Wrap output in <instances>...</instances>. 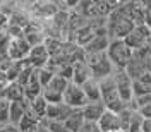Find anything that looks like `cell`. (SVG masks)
Returning a JSON list of instances; mask_svg holds the SVG:
<instances>
[{
	"mask_svg": "<svg viewBox=\"0 0 151 132\" xmlns=\"http://www.w3.org/2000/svg\"><path fill=\"white\" fill-rule=\"evenodd\" d=\"M100 91H101V103L106 106V110L120 113L122 110H125V108L129 106V105H125L122 100H120L113 75L106 77L103 81H100Z\"/></svg>",
	"mask_w": 151,
	"mask_h": 132,
	"instance_id": "6da1fadb",
	"label": "cell"
},
{
	"mask_svg": "<svg viewBox=\"0 0 151 132\" xmlns=\"http://www.w3.org/2000/svg\"><path fill=\"white\" fill-rule=\"evenodd\" d=\"M84 62L88 64L89 70H91V77L96 79V81H103L106 77L113 75V72H115V67L112 65L106 52H103V53H93V55H84Z\"/></svg>",
	"mask_w": 151,
	"mask_h": 132,
	"instance_id": "7a4b0ae2",
	"label": "cell"
},
{
	"mask_svg": "<svg viewBox=\"0 0 151 132\" xmlns=\"http://www.w3.org/2000/svg\"><path fill=\"white\" fill-rule=\"evenodd\" d=\"M106 55L110 58L112 65L115 67V70H125V67L131 62L134 52L127 47V43L124 39H112L110 47L106 50Z\"/></svg>",
	"mask_w": 151,
	"mask_h": 132,
	"instance_id": "3957f363",
	"label": "cell"
},
{
	"mask_svg": "<svg viewBox=\"0 0 151 132\" xmlns=\"http://www.w3.org/2000/svg\"><path fill=\"white\" fill-rule=\"evenodd\" d=\"M31 52V45L24 38H9V43H7V48H5V53H7V58L10 62H22L26 60Z\"/></svg>",
	"mask_w": 151,
	"mask_h": 132,
	"instance_id": "277c9868",
	"label": "cell"
},
{
	"mask_svg": "<svg viewBox=\"0 0 151 132\" xmlns=\"http://www.w3.org/2000/svg\"><path fill=\"white\" fill-rule=\"evenodd\" d=\"M113 79H115V86L119 96L125 105H131L134 101V93H132V79L127 75L125 70H115L113 72Z\"/></svg>",
	"mask_w": 151,
	"mask_h": 132,
	"instance_id": "5b68a950",
	"label": "cell"
},
{
	"mask_svg": "<svg viewBox=\"0 0 151 132\" xmlns=\"http://www.w3.org/2000/svg\"><path fill=\"white\" fill-rule=\"evenodd\" d=\"M64 103H65L69 108H72V110H83L89 101H88V98H86L83 88L74 84V82H70L69 88L65 89V93H64Z\"/></svg>",
	"mask_w": 151,
	"mask_h": 132,
	"instance_id": "8992f818",
	"label": "cell"
},
{
	"mask_svg": "<svg viewBox=\"0 0 151 132\" xmlns=\"http://www.w3.org/2000/svg\"><path fill=\"white\" fill-rule=\"evenodd\" d=\"M110 36H108V31H106V26L101 28L98 33H96V36L83 48V52H84V55H93V53H103L108 50L110 47Z\"/></svg>",
	"mask_w": 151,
	"mask_h": 132,
	"instance_id": "52a82bcc",
	"label": "cell"
},
{
	"mask_svg": "<svg viewBox=\"0 0 151 132\" xmlns=\"http://www.w3.org/2000/svg\"><path fill=\"white\" fill-rule=\"evenodd\" d=\"M150 38H151V29L144 24V26H136L134 31L124 41L127 43V47L131 48L132 52H137L150 41Z\"/></svg>",
	"mask_w": 151,
	"mask_h": 132,
	"instance_id": "ba28073f",
	"label": "cell"
},
{
	"mask_svg": "<svg viewBox=\"0 0 151 132\" xmlns=\"http://www.w3.org/2000/svg\"><path fill=\"white\" fill-rule=\"evenodd\" d=\"M50 62V53H48L45 43L43 45H36V47H31V52H29L28 58L24 60V64L33 69H41L45 67Z\"/></svg>",
	"mask_w": 151,
	"mask_h": 132,
	"instance_id": "9c48e42d",
	"label": "cell"
},
{
	"mask_svg": "<svg viewBox=\"0 0 151 132\" xmlns=\"http://www.w3.org/2000/svg\"><path fill=\"white\" fill-rule=\"evenodd\" d=\"M74 112L72 108H69L64 101L62 103H53L48 105L47 108V115H45V120H55V122H65L67 117Z\"/></svg>",
	"mask_w": 151,
	"mask_h": 132,
	"instance_id": "30bf717a",
	"label": "cell"
},
{
	"mask_svg": "<svg viewBox=\"0 0 151 132\" xmlns=\"http://www.w3.org/2000/svg\"><path fill=\"white\" fill-rule=\"evenodd\" d=\"M98 127L101 132H115V131H122V125H120V117L119 113L115 112H106L101 115V118L98 120Z\"/></svg>",
	"mask_w": 151,
	"mask_h": 132,
	"instance_id": "8fae6325",
	"label": "cell"
},
{
	"mask_svg": "<svg viewBox=\"0 0 151 132\" xmlns=\"http://www.w3.org/2000/svg\"><path fill=\"white\" fill-rule=\"evenodd\" d=\"M125 72H127V75H129L131 79H136V77L142 75L144 72H150V70H148V64L142 60V57L139 55L137 52H134L131 62L125 67Z\"/></svg>",
	"mask_w": 151,
	"mask_h": 132,
	"instance_id": "7c38bea8",
	"label": "cell"
},
{
	"mask_svg": "<svg viewBox=\"0 0 151 132\" xmlns=\"http://www.w3.org/2000/svg\"><path fill=\"white\" fill-rule=\"evenodd\" d=\"M132 93L134 98L151 94V72H144L142 75L132 79Z\"/></svg>",
	"mask_w": 151,
	"mask_h": 132,
	"instance_id": "4fadbf2b",
	"label": "cell"
},
{
	"mask_svg": "<svg viewBox=\"0 0 151 132\" xmlns=\"http://www.w3.org/2000/svg\"><path fill=\"white\" fill-rule=\"evenodd\" d=\"M89 79H91V70H89L88 64H86L84 60L74 62V65H72V81L70 82H74L77 86H83Z\"/></svg>",
	"mask_w": 151,
	"mask_h": 132,
	"instance_id": "5bb4252c",
	"label": "cell"
},
{
	"mask_svg": "<svg viewBox=\"0 0 151 132\" xmlns=\"http://www.w3.org/2000/svg\"><path fill=\"white\" fill-rule=\"evenodd\" d=\"M81 112H83V117H84L86 122L98 123V120L101 118V115L106 112V106L101 101H96V103H88Z\"/></svg>",
	"mask_w": 151,
	"mask_h": 132,
	"instance_id": "9a60e30c",
	"label": "cell"
},
{
	"mask_svg": "<svg viewBox=\"0 0 151 132\" xmlns=\"http://www.w3.org/2000/svg\"><path fill=\"white\" fill-rule=\"evenodd\" d=\"M28 106H29V103L26 100L12 101V103H10V112H9V123L10 125H16V127H17L19 122L22 120L26 110H28Z\"/></svg>",
	"mask_w": 151,
	"mask_h": 132,
	"instance_id": "2e32d148",
	"label": "cell"
},
{
	"mask_svg": "<svg viewBox=\"0 0 151 132\" xmlns=\"http://www.w3.org/2000/svg\"><path fill=\"white\" fill-rule=\"evenodd\" d=\"M81 88H83V91H84V94H86V98H88V101H89V103L101 101L100 81H96V79H93V77H91V79H89V81H86Z\"/></svg>",
	"mask_w": 151,
	"mask_h": 132,
	"instance_id": "e0dca14e",
	"label": "cell"
},
{
	"mask_svg": "<svg viewBox=\"0 0 151 132\" xmlns=\"http://www.w3.org/2000/svg\"><path fill=\"white\" fill-rule=\"evenodd\" d=\"M84 117H83V112L81 110H74V112L70 113L69 117H67L65 123V129L67 132H79L81 131V127L84 125Z\"/></svg>",
	"mask_w": 151,
	"mask_h": 132,
	"instance_id": "ac0fdd59",
	"label": "cell"
},
{
	"mask_svg": "<svg viewBox=\"0 0 151 132\" xmlns=\"http://www.w3.org/2000/svg\"><path fill=\"white\" fill-rule=\"evenodd\" d=\"M5 100H9L10 103L12 101H21V100H26L24 98V88L19 84V82H9L7 84V89H5Z\"/></svg>",
	"mask_w": 151,
	"mask_h": 132,
	"instance_id": "d6986e66",
	"label": "cell"
},
{
	"mask_svg": "<svg viewBox=\"0 0 151 132\" xmlns=\"http://www.w3.org/2000/svg\"><path fill=\"white\" fill-rule=\"evenodd\" d=\"M29 108L33 110V112L36 113L38 117L41 118V120H45V115H47V108H48V103L47 100L43 98V94H40L38 98H35L31 103H29Z\"/></svg>",
	"mask_w": 151,
	"mask_h": 132,
	"instance_id": "ffe728a7",
	"label": "cell"
},
{
	"mask_svg": "<svg viewBox=\"0 0 151 132\" xmlns=\"http://www.w3.org/2000/svg\"><path fill=\"white\" fill-rule=\"evenodd\" d=\"M69 84H70V81H67V79H64L62 75L55 74L53 75V79L50 81V84H48L47 88L48 89H52V91H57V93L64 94L65 93V89L69 88ZM43 89H45V88H43Z\"/></svg>",
	"mask_w": 151,
	"mask_h": 132,
	"instance_id": "44dd1931",
	"label": "cell"
},
{
	"mask_svg": "<svg viewBox=\"0 0 151 132\" xmlns=\"http://www.w3.org/2000/svg\"><path fill=\"white\" fill-rule=\"evenodd\" d=\"M142 115L137 110L132 112V117H131V122H129V129L127 132H141V125H142Z\"/></svg>",
	"mask_w": 151,
	"mask_h": 132,
	"instance_id": "7402d4cb",
	"label": "cell"
},
{
	"mask_svg": "<svg viewBox=\"0 0 151 132\" xmlns=\"http://www.w3.org/2000/svg\"><path fill=\"white\" fill-rule=\"evenodd\" d=\"M9 112H10V101L9 100H0V127L9 123Z\"/></svg>",
	"mask_w": 151,
	"mask_h": 132,
	"instance_id": "603a6c76",
	"label": "cell"
},
{
	"mask_svg": "<svg viewBox=\"0 0 151 132\" xmlns=\"http://www.w3.org/2000/svg\"><path fill=\"white\" fill-rule=\"evenodd\" d=\"M9 26H10V17L0 10V33H7Z\"/></svg>",
	"mask_w": 151,
	"mask_h": 132,
	"instance_id": "cb8c5ba5",
	"label": "cell"
},
{
	"mask_svg": "<svg viewBox=\"0 0 151 132\" xmlns=\"http://www.w3.org/2000/svg\"><path fill=\"white\" fill-rule=\"evenodd\" d=\"M79 132H101V131H100L98 123H94V122H84V125L81 127V131H79Z\"/></svg>",
	"mask_w": 151,
	"mask_h": 132,
	"instance_id": "d4e9b609",
	"label": "cell"
},
{
	"mask_svg": "<svg viewBox=\"0 0 151 132\" xmlns=\"http://www.w3.org/2000/svg\"><path fill=\"white\" fill-rule=\"evenodd\" d=\"M137 112L142 115V118H151V105H146V106H142V108H139Z\"/></svg>",
	"mask_w": 151,
	"mask_h": 132,
	"instance_id": "484cf974",
	"label": "cell"
},
{
	"mask_svg": "<svg viewBox=\"0 0 151 132\" xmlns=\"http://www.w3.org/2000/svg\"><path fill=\"white\" fill-rule=\"evenodd\" d=\"M0 132H21V131H19L16 125L7 123V125H2V127H0Z\"/></svg>",
	"mask_w": 151,
	"mask_h": 132,
	"instance_id": "4316f807",
	"label": "cell"
},
{
	"mask_svg": "<svg viewBox=\"0 0 151 132\" xmlns=\"http://www.w3.org/2000/svg\"><path fill=\"white\" fill-rule=\"evenodd\" d=\"M141 132H151V118H144L142 120Z\"/></svg>",
	"mask_w": 151,
	"mask_h": 132,
	"instance_id": "83f0119b",
	"label": "cell"
},
{
	"mask_svg": "<svg viewBox=\"0 0 151 132\" xmlns=\"http://www.w3.org/2000/svg\"><path fill=\"white\" fill-rule=\"evenodd\" d=\"M7 81H0V100H4L5 98V89H7Z\"/></svg>",
	"mask_w": 151,
	"mask_h": 132,
	"instance_id": "f1b7e54d",
	"label": "cell"
},
{
	"mask_svg": "<svg viewBox=\"0 0 151 132\" xmlns=\"http://www.w3.org/2000/svg\"><path fill=\"white\" fill-rule=\"evenodd\" d=\"M36 132H48V131H47V129H45V127H43V125H41V127H40V129H38Z\"/></svg>",
	"mask_w": 151,
	"mask_h": 132,
	"instance_id": "f546056e",
	"label": "cell"
},
{
	"mask_svg": "<svg viewBox=\"0 0 151 132\" xmlns=\"http://www.w3.org/2000/svg\"><path fill=\"white\" fill-rule=\"evenodd\" d=\"M115 132H125V131H115Z\"/></svg>",
	"mask_w": 151,
	"mask_h": 132,
	"instance_id": "4dcf8cb0",
	"label": "cell"
},
{
	"mask_svg": "<svg viewBox=\"0 0 151 132\" xmlns=\"http://www.w3.org/2000/svg\"><path fill=\"white\" fill-rule=\"evenodd\" d=\"M150 72H151V62H150Z\"/></svg>",
	"mask_w": 151,
	"mask_h": 132,
	"instance_id": "1f68e13d",
	"label": "cell"
},
{
	"mask_svg": "<svg viewBox=\"0 0 151 132\" xmlns=\"http://www.w3.org/2000/svg\"><path fill=\"white\" fill-rule=\"evenodd\" d=\"M0 7H2V2H0Z\"/></svg>",
	"mask_w": 151,
	"mask_h": 132,
	"instance_id": "d6a6232c",
	"label": "cell"
}]
</instances>
